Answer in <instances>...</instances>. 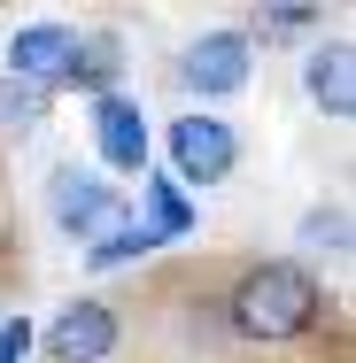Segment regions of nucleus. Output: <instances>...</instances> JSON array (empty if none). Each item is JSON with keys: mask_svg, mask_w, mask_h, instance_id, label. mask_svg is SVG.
<instances>
[{"mask_svg": "<svg viewBox=\"0 0 356 363\" xmlns=\"http://www.w3.org/2000/svg\"><path fill=\"white\" fill-rule=\"evenodd\" d=\"M248 62H256L248 31H202V39L178 55V77H186L194 93H240V85H248Z\"/></svg>", "mask_w": 356, "mask_h": 363, "instance_id": "obj_4", "label": "nucleus"}, {"mask_svg": "<svg viewBox=\"0 0 356 363\" xmlns=\"http://www.w3.org/2000/svg\"><path fill=\"white\" fill-rule=\"evenodd\" d=\"M93 140H101V162H109V170H140V162H147V116H140V101L101 93V101H93Z\"/></svg>", "mask_w": 356, "mask_h": 363, "instance_id": "obj_7", "label": "nucleus"}, {"mask_svg": "<svg viewBox=\"0 0 356 363\" xmlns=\"http://www.w3.org/2000/svg\"><path fill=\"white\" fill-rule=\"evenodd\" d=\"M232 333L248 340H302L318 325V279L302 263H256L240 286H232Z\"/></svg>", "mask_w": 356, "mask_h": 363, "instance_id": "obj_1", "label": "nucleus"}, {"mask_svg": "<svg viewBox=\"0 0 356 363\" xmlns=\"http://www.w3.org/2000/svg\"><path fill=\"white\" fill-rule=\"evenodd\" d=\"M302 23H318L310 0H271V16H264V31H302Z\"/></svg>", "mask_w": 356, "mask_h": 363, "instance_id": "obj_14", "label": "nucleus"}, {"mask_svg": "<svg viewBox=\"0 0 356 363\" xmlns=\"http://www.w3.org/2000/svg\"><path fill=\"white\" fill-rule=\"evenodd\" d=\"M109 348H117V309H101V301H70L47 325V356L55 363H101Z\"/></svg>", "mask_w": 356, "mask_h": 363, "instance_id": "obj_6", "label": "nucleus"}, {"mask_svg": "<svg viewBox=\"0 0 356 363\" xmlns=\"http://www.w3.org/2000/svg\"><path fill=\"white\" fill-rule=\"evenodd\" d=\"M117 62H124V55H117V39H109V31H85V39L70 47L63 85H93V93H109V85H117Z\"/></svg>", "mask_w": 356, "mask_h": 363, "instance_id": "obj_10", "label": "nucleus"}, {"mask_svg": "<svg viewBox=\"0 0 356 363\" xmlns=\"http://www.w3.org/2000/svg\"><path fill=\"white\" fill-rule=\"evenodd\" d=\"M70 47H77L70 23H23V31L8 39V77L47 93V85H63V70H70Z\"/></svg>", "mask_w": 356, "mask_h": 363, "instance_id": "obj_5", "label": "nucleus"}, {"mask_svg": "<svg viewBox=\"0 0 356 363\" xmlns=\"http://www.w3.org/2000/svg\"><path fill=\"white\" fill-rule=\"evenodd\" d=\"M23 348H31V325L23 317H0V363H23Z\"/></svg>", "mask_w": 356, "mask_h": 363, "instance_id": "obj_15", "label": "nucleus"}, {"mask_svg": "<svg viewBox=\"0 0 356 363\" xmlns=\"http://www.w3.org/2000/svg\"><path fill=\"white\" fill-rule=\"evenodd\" d=\"M47 209H55V224H63V232H77V240L93 247V240H109V232H117L124 194H117V186H101V178H85V170H55Z\"/></svg>", "mask_w": 356, "mask_h": 363, "instance_id": "obj_2", "label": "nucleus"}, {"mask_svg": "<svg viewBox=\"0 0 356 363\" xmlns=\"http://www.w3.org/2000/svg\"><path fill=\"white\" fill-rule=\"evenodd\" d=\"M171 162H178V186H217V178H232L240 140L217 116H178L171 124Z\"/></svg>", "mask_w": 356, "mask_h": 363, "instance_id": "obj_3", "label": "nucleus"}, {"mask_svg": "<svg viewBox=\"0 0 356 363\" xmlns=\"http://www.w3.org/2000/svg\"><path fill=\"white\" fill-rule=\"evenodd\" d=\"M302 85H310V101H318L325 116H356V47L349 39H325V47L310 55Z\"/></svg>", "mask_w": 356, "mask_h": 363, "instance_id": "obj_8", "label": "nucleus"}, {"mask_svg": "<svg viewBox=\"0 0 356 363\" xmlns=\"http://www.w3.org/2000/svg\"><path fill=\"white\" fill-rule=\"evenodd\" d=\"M302 247L349 255V209H310V217H302Z\"/></svg>", "mask_w": 356, "mask_h": 363, "instance_id": "obj_12", "label": "nucleus"}, {"mask_svg": "<svg viewBox=\"0 0 356 363\" xmlns=\"http://www.w3.org/2000/svg\"><path fill=\"white\" fill-rule=\"evenodd\" d=\"M132 255H147V240L132 232V224H117L109 240H93V247H85V263H93V271H117V263H132Z\"/></svg>", "mask_w": 356, "mask_h": 363, "instance_id": "obj_13", "label": "nucleus"}, {"mask_svg": "<svg viewBox=\"0 0 356 363\" xmlns=\"http://www.w3.org/2000/svg\"><path fill=\"white\" fill-rule=\"evenodd\" d=\"M0 124H8V132H39V124H47V93L0 77Z\"/></svg>", "mask_w": 356, "mask_h": 363, "instance_id": "obj_11", "label": "nucleus"}, {"mask_svg": "<svg viewBox=\"0 0 356 363\" xmlns=\"http://www.w3.org/2000/svg\"><path fill=\"white\" fill-rule=\"evenodd\" d=\"M132 232H140L147 247L186 240V232H194V201H186V186H178V178H147V186H140V224H132Z\"/></svg>", "mask_w": 356, "mask_h": 363, "instance_id": "obj_9", "label": "nucleus"}]
</instances>
